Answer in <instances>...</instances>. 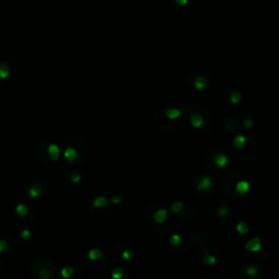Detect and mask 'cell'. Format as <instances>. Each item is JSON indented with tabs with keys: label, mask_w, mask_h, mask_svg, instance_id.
Masks as SVG:
<instances>
[{
	"label": "cell",
	"mask_w": 279,
	"mask_h": 279,
	"mask_svg": "<svg viewBox=\"0 0 279 279\" xmlns=\"http://www.w3.org/2000/svg\"><path fill=\"white\" fill-rule=\"evenodd\" d=\"M245 249L249 250V251H252V252L259 251V249H261V240H259V238H254V239H252L250 242H247Z\"/></svg>",
	"instance_id": "cell-1"
},
{
	"label": "cell",
	"mask_w": 279,
	"mask_h": 279,
	"mask_svg": "<svg viewBox=\"0 0 279 279\" xmlns=\"http://www.w3.org/2000/svg\"><path fill=\"white\" fill-rule=\"evenodd\" d=\"M48 153H49L50 158L54 160H57L60 156V150L56 144L49 145V147H48Z\"/></svg>",
	"instance_id": "cell-2"
},
{
	"label": "cell",
	"mask_w": 279,
	"mask_h": 279,
	"mask_svg": "<svg viewBox=\"0 0 279 279\" xmlns=\"http://www.w3.org/2000/svg\"><path fill=\"white\" fill-rule=\"evenodd\" d=\"M210 185H212V179H210L208 176L203 177L202 179L199 181V183H197V188L201 190L208 189V188H210Z\"/></svg>",
	"instance_id": "cell-3"
},
{
	"label": "cell",
	"mask_w": 279,
	"mask_h": 279,
	"mask_svg": "<svg viewBox=\"0 0 279 279\" xmlns=\"http://www.w3.org/2000/svg\"><path fill=\"white\" fill-rule=\"evenodd\" d=\"M63 155H65V159L69 160V162H74V160L77 158L76 151H75L74 148H72V147L67 148V150L65 151V153H63Z\"/></svg>",
	"instance_id": "cell-4"
},
{
	"label": "cell",
	"mask_w": 279,
	"mask_h": 279,
	"mask_svg": "<svg viewBox=\"0 0 279 279\" xmlns=\"http://www.w3.org/2000/svg\"><path fill=\"white\" fill-rule=\"evenodd\" d=\"M214 162H215V164L218 166V167H225V166L227 165V162H228V159H227V157L225 156V155L218 154V155L215 156Z\"/></svg>",
	"instance_id": "cell-5"
},
{
	"label": "cell",
	"mask_w": 279,
	"mask_h": 279,
	"mask_svg": "<svg viewBox=\"0 0 279 279\" xmlns=\"http://www.w3.org/2000/svg\"><path fill=\"white\" fill-rule=\"evenodd\" d=\"M250 190V184L247 181H240L237 184V191L240 194H245Z\"/></svg>",
	"instance_id": "cell-6"
},
{
	"label": "cell",
	"mask_w": 279,
	"mask_h": 279,
	"mask_svg": "<svg viewBox=\"0 0 279 279\" xmlns=\"http://www.w3.org/2000/svg\"><path fill=\"white\" fill-rule=\"evenodd\" d=\"M166 217H167V210H165V209H160V210H158V212L155 213L154 219H155V221H157V222H162L166 219Z\"/></svg>",
	"instance_id": "cell-7"
},
{
	"label": "cell",
	"mask_w": 279,
	"mask_h": 279,
	"mask_svg": "<svg viewBox=\"0 0 279 279\" xmlns=\"http://www.w3.org/2000/svg\"><path fill=\"white\" fill-rule=\"evenodd\" d=\"M28 193H30V195L32 197H38V196H40V194H42V190H40L39 185L35 184L30 188Z\"/></svg>",
	"instance_id": "cell-8"
},
{
	"label": "cell",
	"mask_w": 279,
	"mask_h": 279,
	"mask_svg": "<svg viewBox=\"0 0 279 279\" xmlns=\"http://www.w3.org/2000/svg\"><path fill=\"white\" fill-rule=\"evenodd\" d=\"M191 122H192V125H193V127L199 128L203 125V119L199 115H193L191 117Z\"/></svg>",
	"instance_id": "cell-9"
},
{
	"label": "cell",
	"mask_w": 279,
	"mask_h": 279,
	"mask_svg": "<svg viewBox=\"0 0 279 279\" xmlns=\"http://www.w3.org/2000/svg\"><path fill=\"white\" fill-rule=\"evenodd\" d=\"M10 74V69L7 65H0V79H7Z\"/></svg>",
	"instance_id": "cell-10"
},
{
	"label": "cell",
	"mask_w": 279,
	"mask_h": 279,
	"mask_svg": "<svg viewBox=\"0 0 279 279\" xmlns=\"http://www.w3.org/2000/svg\"><path fill=\"white\" fill-rule=\"evenodd\" d=\"M166 116L168 118H170V119H176V118H178L180 116V111L174 109V108H170V109L166 110Z\"/></svg>",
	"instance_id": "cell-11"
},
{
	"label": "cell",
	"mask_w": 279,
	"mask_h": 279,
	"mask_svg": "<svg viewBox=\"0 0 279 279\" xmlns=\"http://www.w3.org/2000/svg\"><path fill=\"white\" fill-rule=\"evenodd\" d=\"M206 83H207V81H206V79H204V77H202V76H199V77H197L196 80H195V87L196 88H199V90H202V88H204L205 86H206Z\"/></svg>",
	"instance_id": "cell-12"
},
{
	"label": "cell",
	"mask_w": 279,
	"mask_h": 279,
	"mask_svg": "<svg viewBox=\"0 0 279 279\" xmlns=\"http://www.w3.org/2000/svg\"><path fill=\"white\" fill-rule=\"evenodd\" d=\"M28 209L24 204H20V205H17V215H20V216H25V215H28Z\"/></svg>",
	"instance_id": "cell-13"
},
{
	"label": "cell",
	"mask_w": 279,
	"mask_h": 279,
	"mask_svg": "<svg viewBox=\"0 0 279 279\" xmlns=\"http://www.w3.org/2000/svg\"><path fill=\"white\" fill-rule=\"evenodd\" d=\"M100 256H102V252H100L98 249L92 250V251L88 253V257H90L91 259H93V261H95V259H98Z\"/></svg>",
	"instance_id": "cell-14"
},
{
	"label": "cell",
	"mask_w": 279,
	"mask_h": 279,
	"mask_svg": "<svg viewBox=\"0 0 279 279\" xmlns=\"http://www.w3.org/2000/svg\"><path fill=\"white\" fill-rule=\"evenodd\" d=\"M106 203H107V199H106V197L104 196H98L95 199L94 201V206L96 207H102L104 206V205H106Z\"/></svg>",
	"instance_id": "cell-15"
},
{
	"label": "cell",
	"mask_w": 279,
	"mask_h": 279,
	"mask_svg": "<svg viewBox=\"0 0 279 279\" xmlns=\"http://www.w3.org/2000/svg\"><path fill=\"white\" fill-rule=\"evenodd\" d=\"M233 144L236 145L237 147H242V146H244V144H245V137L242 136V135H238V136L236 137V139H234Z\"/></svg>",
	"instance_id": "cell-16"
},
{
	"label": "cell",
	"mask_w": 279,
	"mask_h": 279,
	"mask_svg": "<svg viewBox=\"0 0 279 279\" xmlns=\"http://www.w3.org/2000/svg\"><path fill=\"white\" fill-rule=\"evenodd\" d=\"M72 274H73L72 267L65 266V267H63V269L61 270V275H62L63 278H69V277L71 276Z\"/></svg>",
	"instance_id": "cell-17"
},
{
	"label": "cell",
	"mask_w": 279,
	"mask_h": 279,
	"mask_svg": "<svg viewBox=\"0 0 279 279\" xmlns=\"http://www.w3.org/2000/svg\"><path fill=\"white\" fill-rule=\"evenodd\" d=\"M237 229H238V231H239L240 233H245V232H247L249 228H247V226L244 224V222H240V224H238Z\"/></svg>",
	"instance_id": "cell-18"
},
{
	"label": "cell",
	"mask_w": 279,
	"mask_h": 279,
	"mask_svg": "<svg viewBox=\"0 0 279 279\" xmlns=\"http://www.w3.org/2000/svg\"><path fill=\"white\" fill-rule=\"evenodd\" d=\"M123 276V272H122L121 268H116L113 269V272H112V277L115 279H119L121 278V277Z\"/></svg>",
	"instance_id": "cell-19"
},
{
	"label": "cell",
	"mask_w": 279,
	"mask_h": 279,
	"mask_svg": "<svg viewBox=\"0 0 279 279\" xmlns=\"http://www.w3.org/2000/svg\"><path fill=\"white\" fill-rule=\"evenodd\" d=\"M231 102H234V104H237V102H240V99H241V95H240V93H238V92H234V93H232V95H231Z\"/></svg>",
	"instance_id": "cell-20"
},
{
	"label": "cell",
	"mask_w": 279,
	"mask_h": 279,
	"mask_svg": "<svg viewBox=\"0 0 279 279\" xmlns=\"http://www.w3.org/2000/svg\"><path fill=\"white\" fill-rule=\"evenodd\" d=\"M204 262H205V264H214L215 262H216V259H215L214 256H212V255H209V254H206L205 255V257H204Z\"/></svg>",
	"instance_id": "cell-21"
},
{
	"label": "cell",
	"mask_w": 279,
	"mask_h": 279,
	"mask_svg": "<svg viewBox=\"0 0 279 279\" xmlns=\"http://www.w3.org/2000/svg\"><path fill=\"white\" fill-rule=\"evenodd\" d=\"M182 209V204L181 203H179V202H176V203H173L172 204V206H171V210L173 213H178V212H180Z\"/></svg>",
	"instance_id": "cell-22"
},
{
	"label": "cell",
	"mask_w": 279,
	"mask_h": 279,
	"mask_svg": "<svg viewBox=\"0 0 279 279\" xmlns=\"http://www.w3.org/2000/svg\"><path fill=\"white\" fill-rule=\"evenodd\" d=\"M179 242H180V237L178 234H173L171 237V239H170V243H171L172 245H178Z\"/></svg>",
	"instance_id": "cell-23"
},
{
	"label": "cell",
	"mask_w": 279,
	"mask_h": 279,
	"mask_svg": "<svg viewBox=\"0 0 279 279\" xmlns=\"http://www.w3.org/2000/svg\"><path fill=\"white\" fill-rule=\"evenodd\" d=\"M228 207H226V206H221V207H219V209H218V214H219V216H226L227 214H228Z\"/></svg>",
	"instance_id": "cell-24"
},
{
	"label": "cell",
	"mask_w": 279,
	"mask_h": 279,
	"mask_svg": "<svg viewBox=\"0 0 279 279\" xmlns=\"http://www.w3.org/2000/svg\"><path fill=\"white\" fill-rule=\"evenodd\" d=\"M245 273H247V275H250V276H253V275H255L257 273V268H255V267H253V266L247 267V268L245 269Z\"/></svg>",
	"instance_id": "cell-25"
},
{
	"label": "cell",
	"mask_w": 279,
	"mask_h": 279,
	"mask_svg": "<svg viewBox=\"0 0 279 279\" xmlns=\"http://www.w3.org/2000/svg\"><path fill=\"white\" fill-rule=\"evenodd\" d=\"M21 237H22V239H24V240H28V239H30L31 238V232L28 231V230H23L22 231V233H21Z\"/></svg>",
	"instance_id": "cell-26"
},
{
	"label": "cell",
	"mask_w": 279,
	"mask_h": 279,
	"mask_svg": "<svg viewBox=\"0 0 279 279\" xmlns=\"http://www.w3.org/2000/svg\"><path fill=\"white\" fill-rule=\"evenodd\" d=\"M253 125V120H252L251 117H247L245 119H244V125L247 128L251 127V125Z\"/></svg>",
	"instance_id": "cell-27"
},
{
	"label": "cell",
	"mask_w": 279,
	"mask_h": 279,
	"mask_svg": "<svg viewBox=\"0 0 279 279\" xmlns=\"http://www.w3.org/2000/svg\"><path fill=\"white\" fill-rule=\"evenodd\" d=\"M7 247H8L7 242L3 241V240H0V252H5L7 250Z\"/></svg>",
	"instance_id": "cell-28"
},
{
	"label": "cell",
	"mask_w": 279,
	"mask_h": 279,
	"mask_svg": "<svg viewBox=\"0 0 279 279\" xmlns=\"http://www.w3.org/2000/svg\"><path fill=\"white\" fill-rule=\"evenodd\" d=\"M131 256H132V251H130V250H125V251L123 252V257H125V259H129Z\"/></svg>",
	"instance_id": "cell-29"
},
{
	"label": "cell",
	"mask_w": 279,
	"mask_h": 279,
	"mask_svg": "<svg viewBox=\"0 0 279 279\" xmlns=\"http://www.w3.org/2000/svg\"><path fill=\"white\" fill-rule=\"evenodd\" d=\"M71 180H72L73 182H79L81 180V177H80V174H77V173H73L72 174V177H71Z\"/></svg>",
	"instance_id": "cell-30"
},
{
	"label": "cell",
	"mask_w": 279,
	"mask_h": 279,
	"mask_svg": "<svg viewBox=\"0 0 279 279\" xmlns=\"http://www.w3.org/2000/svg\"><path fill=\"white\" fill-rule=\"evenodd\" d=\"M176 2H177L179 6H185L188 2H189V0H176Z\"/></svg>",
	"instance_id": "cell-31"
},
{
	"label": "cell",
	"mask_w": 279,
	"mask_h": 279,
	"mask_svg": "<svg viewBox=\"0 0 279 279\" xmlns=\"http://www.w3.org/2000/svg\"><path fill=\"white\" fill-rule=\"evenodd\" d=\"M42 278H48V273H47V270H43L42 273H40V275H39Z\"/></svg>",
	"instance_id": "cell-32"
},
{
	"label": "cell",
	"mask_w": 279,
	"mask_h": 279,
	"mask_svg": "<svg viewBox=\"0 0 279 279\" xmlns=\"http://www.w3.org/2000/svg\"><path fill=\"white\" fill-rule=\"evenodd\" d=\"M120 201H121V199H120L119 196H115V197H112V199H111V202L115 203V204H116V203H119Z\"/></svg>",
	"instance_id": "cell-33"
}]
</instances>
